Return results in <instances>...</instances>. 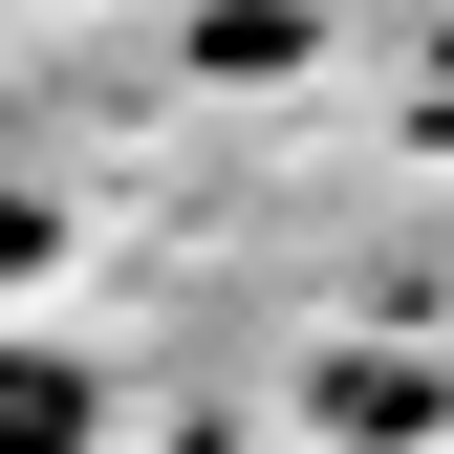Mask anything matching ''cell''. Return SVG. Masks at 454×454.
<instances>
[{
    "label": "cell",
    "instance_id": "obj_1",
    "mask_svg": "<svg viewBox=\"0 0 454 454\" xmlns=\"http://www.w3.org/2000/svg\"><path fill=\"white\" fill-rule=\"evenodd\" d=\"M108 433V389L66 368V347H22V325H0V454H87Z\"/></svg>",
    "mask_w": 454,
    "mask_h": 454
},
{
    "label": "cell",
    "instance_id": "obj_2",
    "mask_svg": "<svg viewBox=\"0 0 454 454\" xmlns=\"http://www.w3.org/2000/svg\"><path fill=\"white\" fill-rule=\"evenodd\" d=\"M43 239H66V216H43V195H0V281H22V260H43Z\"/></svg>",
    "mask_w": 454,
    "mask_h": 454
}]
</instances>
